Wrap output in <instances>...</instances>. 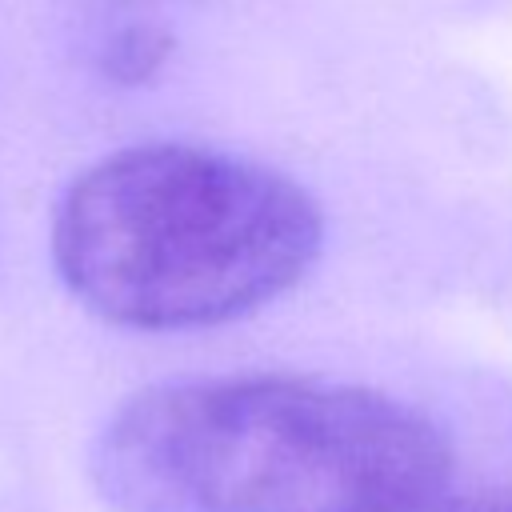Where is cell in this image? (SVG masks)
Here are the masks:
<instances>
[{
  "mask_svg": "<svg viewBox=\"0 0 512 512\" xmlns=\"http://www.w3.org/2000/svg\"><path fill=\"white\" fill-rule=\"evenodd\" d=\"M448 468L424 412L284 376L136 392L92 448L96 488L120 512H420Z\"/></svg>",
  "mask_w": 512,
  "mask_h": 512,
  "instance_id": "cell-1",
  "label": "cell"
},
{
  "mask_svg": "<svg viewBox=\"0 0 512 512\" xmlns=\"http://www.w3.org/2000/svg\"><path fill=\"white\" fill-rule=\"evenodd\" d=\"M324 240L288 176L192 144H140L80 172L52 220L68 292L120 328L236 320L288 292Z\"/></svg>",
  "mask_w": 512,
  "mask_h": 512,
  "instance_id": "cell-2",
  "label": "cell"
},
{
  "mask_svg": "<svg viewBox=\"0 0 512 512\" xmlns=\"http://www.w3.org/2000/svg\"><path fill=\"white\" fill-rule=\"evenodd\" d=\"M164 52H168V40L160 32H152V28H124L108 44L104 68H108V76H116L124 84H136V80H144V76L156 72V64L164 60Z\"/></svg>",
  "mask_w": 512,
  "mask_h": 512,
  "instance_id": "cell-3",
  "label": "cell"
},
{
  "mask_svg": "<svg viewBox=\"0 0 512 512\" xmlns=\"http://www.w3.org/2000/svg\"><path fill=\"white\" fill-rule=\"evenodd\" d=\"M428 512H512V492L508 496H464L452 504H436Z\"/></svg>",
  "mask_w": 512,
  "mask_h": 512,
  "instance_id": "cell-4",
  "label": "cell"
}]
</instances>
